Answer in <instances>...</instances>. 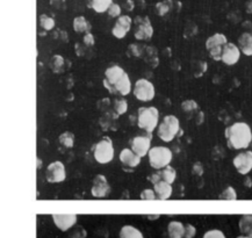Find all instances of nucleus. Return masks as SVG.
<instances>
[{"label": "nucleus", "instance_id": "obj_3", "mask_svg": "<svg viewBox=\"0 0 252 238\" xmlns=\"http://www.w3.org/2000/svg\"><path fill=\"white\" fill-rule=\"evenodd\" d=\"M180 130V122L174 115H166L157 127V135L163 142H172Z\"/></svg>", "mask_w": 252, "mask_h": 238}, {"label": "nucleus", "instance_id": "obj_22", "mask_svg": "<svg viewBox=\"0 0 252 238\" xmlns=\"http://www.w3.org/2000/svg\"><path fill=\"white\" fill-rule=\"evenodd\" d=\"M72 26L73 30L77 33H87V31L91 30V24L84 17H77L73 19Z\"/></svg>", "mask_w": 252, "mask_h": 238}, {"label": "nucleus", "instance_id": "obj_35", "mask_svg": "<svg viewBox=\"0 0 252 238\" xmlns=\"http://www.w3.org/2000/svg\"><path fill=\"white\" fill-rule=\"evenodd\" d=\"M116 22H118V24H120L122 27H125L128 31H130L131 25H132V20L130 17H128V15H120Z\"/></svg>", "mask_w": 252, "mask_h": 238}, {"label": "nucleus", "instance_id": "obj_25", "mask_svg": "<svg viewBox=\"0 0 252 238\" xmlns=\"http://www.w3.org/2000/svg\"><path fill=\"white\" fill-rule=\"evenodd\" d=\"M159 172H160L161 180L169 182V184H173L174 180H176V178H177L176 170H174L173 167L170 166V165H167V166L164 167V169L159 170Z\"/></svg>", "mask_w": 252, "mask_h": 238}, {"label": "nucleus", "instance_id": "obj_8", "mask_svg": "<svg viewBox=\"0 0 252 238\" xmlns=\"http://www.w3.org/2000/svg\"><path fill=\"white\" fill-rule=\"evenodd\" d=\"M151 142H153V133L136 136L130 141L131 150L141 158H143L144 156H148V152L151 149Z\"/></svg>", "mask_w": 252, "mask_h": 238}, {"label": "nucleus", "instance_id": "obj_12", "mask_svg": "<svg viewBox=\"0 0 252 238\" xmlns=\"http://www.w3.org/2000/svg\"><path fill=\"white\" fill-rule=\"evenodd\" d=\"M91 193L94 198L101 199L106 198L111 193V186L108 184V180L103 175H98L93 179Z\"/></svg>", "mask_w": 252, "mask_h": 238}, {"label": "nucleus", "instance_id": "obj_15", "mask_svg": "<svg viewBox=\"0 0 252 238\" xmlns=\"http://www.w3.org/2000/svg\"><path fill=\"white\" fill-rule=\"evenodd\" d=\"M119 159H120V162L124 164L126 167H129V169H135V167H137L138 165H140L142 158L140 156H137L131 149L126 148V149L121 151L120 155H119Z\"/></svg>", "mask_w": 252, "mask_h": 238}, {"label": "nucleus", "instance_id": "obj_45", "mask_svg": "<svg viewBox=\"0 0 252 238\" xmlns=\"http://www.w3.org/2000/svg\"><path fill=\"white\" fill-rule=\"evenodd\" d=\"M148 179L150 180L151 182H153V184L155 185L156 184V182H158V181H160L161 180V178H160V172H159V170H157V172H154L153 175H151L150 177H148Z\"/></svg>", "mask_w": 252, "mask_h": 238}, {"label": "nucleus", "instance_id": "obj_52", "mask_svg": "<svg viewBox=\"0 0 252 238\" xmlns=\"http://www.w3.org/2000/svg\"><path fill=\"white\" fill-rule=\"evenodd\" d=\"M237 238H250L249 236H240V237H237Z\"/></svg>", "mask_w": 252, "mask_h": 238}, {"label": "nucleus", "instance_id": "obj_29", "mask_svg": "<svg viewBox=\"0 0 252 238\" xmlns=\"http://www.w3.org/2000/svg\"><path fill=\"white\" fill-rule=\"evenodd\" d=\"M40 26L46 31H50L55 28V20L49 15L42 14L40 17Z\"/></svg>", "mask_w": 252, "mask_h": 238}, {"label": "nucleus", "instance_id": "obj_20", "mask_svg": "<svg viewBox=\"0 0 252 238\" xmlns=\"http://www.w3.org/2000/svg\"><path fill=\"white\" fill-rule=\"evenodd\" d=\"M167 233H169V238H183L184 233H185V226L182 222L172 221L167 227Z\"/></svg>", "mask_w": 252, "mask_h": 238}, {"label": "nucleus", "instance_id": "obj_32", "mask_svg": "<svg viewBox=\"0 0 252 238\" xmlns=\"http://www.w3.org/2000/svg\"><path fill=\"white\" fill-rule=\"evenodd\" d=\"M128 33H129V31L126 30L125 27H122L120 24L115 22V26L113 27V30H112L113 36L119 38V40H122V38L126 37V35H127Z\"/></svg>", "mask_w": 252, "mask_h": 238}, {"label": "nucleus", "instance_id": "obj_2", "mask_svg": "<svg viewBox=\"0 0 252 238\" xmlns=\"http://www.w3.org/2000/svg\"><path fill=\"white\" fill-rule=\"evenodd\" d=\"M159 122V112L156 107H140L137 112V125L145 133H154Z\"/></svg>", "mask_w": 252, "mask_h": 238}, {"label": "nucleus", "instance_id": "obj_51", "mask_svg": "<svg viewBox=\"0 0 252 238\" xmlns=\"http://www.w3.org/2000/svg\"><path fill=\"white\" fill-rule=\"evenodd\" d=\"M248 236L249 237H250V238H252V229L250 230V231H249V234H248Z\"/></svg>", "mask_w": 252, "mask_h": 238}, {"label": "nucleus", "instance_id": "obj_43", "mask_svg": "<svg viewBox=\"0 0 252 238\" xmlns=\"http://www.w3.org/2000/svg\"><path fill=\"white\" fill-rule=\"evenodd\" d=\"M196 234L195 227H193L192 224H186L185 226V233H184L183 238H193Z\"/></svg>", "mask_w": 252, "mask_h": 238}, {"label": "nucleus", "instance_id": "obj_5", "mask_svg": "<svg viewBox=\"0 0 252 238\" xmlns=\"http://www.w3.org/2000/svg\"><path fill=\"white\" fill-rule=\"evenodd\" d=\"M115 151L112 140L108 136L103 137L93 148V157L99 164H107L114 158Z\"/></svg>", "mask_w": 252, "mask_h": 238}, {"label": "nucleus", "instance_id": "obj_10", "mask_svg": "<svg viewBox=\"0 0 252 238\" xmlns=\"http://www.w3.org/2000/svg\"><path fill=\"white\" fill-rule=\"evenodd\" d=\"M127 75V72L119 65H113L109 66L108 69H106L105 71V78H103V86L108 89L109 93L112 92V89L114 86L118 84L124 77Z\"/></svg>", "mask_w": 252, "mask_h": 238}, {"label": "nucleus", "instance_id": "obj_28", "mask_svg": "<svg viewBox=\"0 0 252 238\" xmlns=\"http://www.w3.org/2000/svg\"><path fill=\"white\" fill-rule=\"evenodd\" d=\"M113 111L115 112L116 114L120 117V115H124L127 113L128 111V102L126 99L120 98V99H115L114 100V109Z\"/></svg>", "mask_w": 252, "mask_h": 238}, {"label": "nucleus", "instance_id": "obj_50", "mask_svg": "<svg viewBox=\"0 0 252 238\" xmlns=\"http://www.w3.org/2000/svg\"><path fill=\"white\" fill-rule=\"evenodd\" d=\"M247 12L248 13H252V0L247 5Z\"/></svg>", "mask_w": 252, "mask_h": 238}, {"label": "nucleus", "instance_id": "obj_26", "mask_svg": "<svg viewBox=\"0 0 252 238\" xmlns=\"http://www.w3.org/2000/svg\"><path fill=\"white\" fill-rule=\"evenodd\" d=\"M58 141H60V143L64 148L71 149V148H73V146H75V135L71 133V131H64V133L60 135Z\"/></svg>", "mask_w": 252, "mask_h": 238}, {"label": "nucleus", "instance_id": "obj_49", "mask_svg": "<svg viewBox=\"0 0 252 238\" xmlns=\"http://www.w3.org/2000/svg\"><path fill=\"white\" fill-rule=\"evenodd\" d=\"M41 167H42V159H40V158H38V157H37V158H36V169L40 170Z\"/></svg>", "mask_w": 252, "mask_h": 238}, {"label": "nucleus", "instance_id": "obj_46", "mask_svg": "<svg viewBox=\"0 0 252 238\" xmlns=\"http://www.w3.org/2000/svg\"><path fill=\"white\" fill-rule=\"evenodd\" d=\"M79 235H85V236H86V231L84 230L82 227H79L78 230H76L75 233L72 234V236H71V238H83V237H79Z\"/></svg>", "mask_w": 252, "mask_h": 238}, {"label": "nucleus", "instance_id": "obj_19", "mask_svg": "<svg viewBox=\"0 0 252 238\" xmlns=\"http://www.w3.org/2000/svg\"><path fill=\"white\" fill-rule=\"evenodd\" d=\"M66 63H67V60H64L61 55H54L50 60L49 67L54 73H62L64 71H67V70L70 69L69 66H66Z\"/></svg>", "mask_w": 252, "mask_h": 238}, {"label": "nucleus", "instance_id": "obj_9", "mask_svg": "<svg viewBox=\"0 0 252 238\" xmlns=\"http://www.w3.org/2000/svg\"><path fill=\"white\" fill-rule=\"evenodd\" d=\"M46 178L50 184H58V182L64 181L66 179L65 165L60 160L50 163L47 167Z\"/></svg>", "mask_w": 252, "mask_h": 238}, {"label": "nucleus", "instance_id": "obj_23", "mask_svg": "<svg viewBox=\"0 0 252 238\" xmlns=\"http://www.w3.org/2000/svg\"><path fill=\"white\" fill-rule=\"evenodd\" d=\"M112 4L113 0H89V6L94 9L96 13L107 12Z\"/></svg>", "mask_w": 252, "mask_h": 238}, {"label": "nucleus", "instance_id": "obj_47", "mask_svg": "<svg viewBox=\"0 0 252 238\" xmlns=\"http://www.w3.org/2000/svg\"><path fill=\"white\" fill-rule=\"evenodd\" d=\"M125 9H126V11H128V12L132 11V9H134V2H132L131 0H127V1H126V4H125Z\"/></svg>", "mask_w": 252, "mask_h": 238}, {"label": "nucleus", "instance_id": "obj_11", "mask_svg": "<svg viewBox=\"0 0 252 238\" xmlns=\"http://www.w3.org/2000/svg\"><path fill=\"white\" fill-rule=\"evenodd\" d=\"M232 164L240 175H248L252 170V151H242L235 157Z\"/></svg>", "mask_w": 252, "mask_h": 238}, {"label": "nucleus", "instance_id": "obj_33", "mask_svg": "<svg viewBox=\"0 0 252 238\" xmlns=\"http://www.w3.org/2000/svg\"><path fill=\"white\" fill-rule=\"evenodd\" d=\"M199 108L198 104L194 100H192V99H189V100H185L182 104V109L185 113H192V112L196 111V109Z\"/></svg>", "mask_w": 252, "mask_h": 238}, {"label": "nucleus", "instance_id": "obj_31", "mask_svg": "<svg viewBox=\"0 0 252 238\" xmlns=\"http://www.w3.org/2000/svg\"><path fill=\"white\" fill-rule=\"evenodd\" d=\"M219 199H221V200H237V192L234 187L229 186L220 194Z\"/></svg>", "mask_w": 252, "mask_h": 238}, {"label": "nucleus", "instance_id": "obj_36", "mask_svg": "<svg viewBox=\"0 0 252 238\" xmlns=\"http://www.w3.org/2000/svg\"><path fill=\"white\" fill-rule=\"evenodd\" d=\"M222 49H223V46L215 47V48H212V49H209L208 53H209V56H211V59L216 60V62H220L222 57Z\"/></svg>", "mask_w": 252, "mask_h": 238}, {"label": "nucleus", "instance_id": "obj_40", "mask_svg": "<svg viewBox=\"0 0 252 238\" xmlns=\"http://www.w3.org/2000/svg\"><path fill=\"white\" fill-rule=\"evenodd\" d=\"M83 42L84 44L87 47H93L95 44V38L93 36V34H91V31H87V33H84L83 36Z\"/></svg>", "mask_w": 252, "mask_h": 238}, {"label": "nucleus", "instance_id": "obj_13", "mask_svg": "<svg viewBox=\"0 0 252 238\" xmlns=\"http://www.w3.org/2000/svg\"><path fill=\"white\" fill-rule=\"evenodd\" d=\"M241 54L242 53L238 46L227 42L223 46V49H222L221 62H223L225 65H235L240 60Z\"/></svg>", "mask_w": 252, "mask_h": 238}, {"label": "nucleus", "instance_id": "obj_37", "mask_svg": "<svg viewBox=\"0 0 252 238\" xmlns=\"http://www.w3.org/2000/svg\"><path fill=\"white\" fill-rule=\"evenodd\" d=\"M140 198L142 200H156L157 199L156 193H155L154 189H150V188L143 189V191L141 192Z\"/></svg>", "mask_w": 252, "mask_h": 238}, {"label": "nucleus", "instance_id": "obj_24", "mask_svg": "<svg viewBox=\"0 0 252 238\" xmlns=\"http://www.w3.org/2000/svg\"><path fill=\"white\" fill-rule=\"evenodd\" d=\"M120 238H144L143 234L132 226H125L120 230Z\"/></svg>", "mask_w": 252, "mask_h": 238}, {"label": "nucleus", "instance_id": "obj_4", "mask_svg": "<svg viewBox=\"0 0 252 238\" xmlns=\"http://www.w3.org/2000/svg\"><path fill=\"white\" fill-rule=\"evenodd\" d=\"M148 158L153 169L161 170L170 165V163L172 162L173 153L166 147H153L148 152Z\"/></svg>", "mask_w": 252, "mask_h": 238}, {"label": "nucleus", "instance_id": "obj_17", "mask_svg": "<svg viewBox=\"0 0 252 238\" xmlns=\"http://www.w3.org/2000/svg\"><path fill=\"white\" fill-rule=\"evenodd\" d=\"M238 48L245 56H252V30L241 35L238 38Z\"/></svg>", "mask_w": 252, "mask_h": 238}, {"label": "nucleus", "instance_id": "obj_30", "mask_svg": "<svg viewBox=\"0 0 252 238\" xmlns=\"http://www.w3.org/2000/svg\"><path fill=\"white\" fill-rule=\"evenodd\" d=\"M144 46H140L137 43L129 44L127 48V55L128 57H142V53H143Z\"/></svg>", "mask_w": 252, "mask_h": 238}, {"label": "nucleus", "instance_id": "obj_42", "mask_svg": "<svg viewBox=\"0 0 252 238\" xmlns=\"http://www.w3.org/2000/svg\"><path fill=\"white\" fill-rule=\"evenodd\" d=\"M96 106H98L99 111H101V112H107L108 107H109V106H111V101H109L108 98L100 99V100L98 101V104H96Z\"/></svg>", "mask_w": 252, "mask_h": 238}, {"label": "nucleus", "instance_id": "obj_1", "mask_svg": "<svg viewBox=\"0 0 252 238\" xmlns=\"http://www.w3.org/2000/svg\"><path fill=\"white\" fill-rule=\"evenodd\" d=\"M224 136L228 147L234 150H243L252 142V131L250 125L245 122H236L225 129Z\"/></svg>", "mask_w": 252, "mask_h": 238}, {"label": "nucleus", "instance_id": "obj_34", "mask_svg": "<svg viewBox=\"0 0 252 238\" xmlns=\"http://www.w3.org/2000/svg\"><path fill=\"white\" fill-rule=\"evenodd\" d=\"M171 4H172V1H171V0H167V1L159 2V4H157V5H156L157 14H159V15L166 14V13L170 11Z\"/></svg>", "mask_w": 252, "mask_h": 238}, {"label": "nucleus", "instance_id": "obj_38", "mask_svg": "<svg viewBox=\"0 0 252 238\" xmlns=\"http://www.w3.org/2000/svg\"><path fill=\"white\" fill-rule=\"evenodd\" d=\"M196 64V70H193L194 71V77H196V78H199V77H201L203 73L206 72L207 70V63L202 62V60H198V62H195Z\"/></svg>", "mask_w": 252, "mask_h": 238}, {"label": "nucleus", "instance_id": "obj_41", "mask_svg": "<svg viewBox=\"0 0 252 238\" xmlns=\"http://www.w3.org/2000/svg\"><path fill=\"white\" fill-rule=\"evenodd\" d=\"M202 238H227L224 236V234L222 233L221 230H209L207 231V233L203 235Z\"/></svg>", "mask_w": 252, "mask_h": 238}, {"label": "nucleus", "instance_id": "obj_7", "mask_svg": "<svg viewBox=\"0 0 252 238\" xmlns=\"http://www.w3.org/2000/svg\"><path fill=\"white\" fill-rule=\"evenodd\" d=\"M134 24V35L136 40L140 41H148L153 37L154 35V28L153 25H151V21L149 18L144 17H136L135 20L132 21Z\"/></svg>", "mask_w": 252, "mask_h": 238}, {"label": "nucleus", "instance_id": "obj_18", "mask_svg": "<svg viewBox=\"0 0 252 238\" xmlns=\"http://www.w3.org/2000/svg\"><path fill=\"white\" fill-rule=\"evenodd\" d=\"M119 115L115 113L114 111L113 112H105L101 118H100L99 123L100 127L102 128V130H113L116 129V125H114V123L118 120Z\"/></svg>", "mask_w": 252, "mask_h": 238}, {"label": "nucleus", "instance_id": "obj_16", "mask_svg": "<svg viewBox=\"0 0 252 238\" xmlns=\"http://www.w3.org/2000/svg\"><path fill=\"white\" fill-rule=\"evenodd\" d=\"M154 191L156 193L158 200H167L172 195L173 187L172 184H169V182L164 181V180H160V181H158L154 185Z\"/></svg>", "mask_w": 252, "mask_h": 238}, {"label": "nucleus", "instance_id": "obj_39", "mask_svg": "<svg viewBox=\"0 0 252 238\" xmlns=\"http://www.w3.org/2000/svg\"><path fill=\"white\" fill-rule=\"evenodd\" d=\"M107 13L111 18H119L121 15V7L118 4H112L109 6Z\"/></svg>", "mask_w": 252, "mask_h": 238}, {"label": "nucleus", "instance_id": "obj_6", "mask_svg": "<svg viewBox=\"0 0 252 238\" xmlns=\"http://www.w3.org/2000/svg\"><path fill=\"white\" fill-rule=\"evenodd\" d=\"M132 92H134L135 98H136L137 100L143 101V102L151 101L155 98V94H156L154 84L151 83L150 80L145 78L138 79L137 82L135 83Z\"/></svg>", "mask_w": 252, "mask_h": 238}, {"label": "nucleus", "instance_id": "obj_21", "mask_svg": "<svg viewBox=\"0 0 252 238\" xmlns=\"http://www.w3.org/2000/svg\"><path fill=\"white\" fill-rule=\"evenodd\" d=\"M227 42H228V40H227V37H225V35L221 34V33H216L214 35H212L211 37L207 38L206 49L209 50V49H212V48H215V47H222V46H224Z\"/></svg>", "mask_w": 252, "mask_h": 238}, {"label": "nucleus", "instance_id": "obj_27", "mask_svg": "<svg viewBox=\"0 0 252 238\" xmlns=\"http://www.w3.org/2000/svg\"><path fill=\"white\" fill-rule=\"evenodd\" d=\"M242 234L248 235L249 231L252 229V215H243L238 223Z\"/></svg>", "mask_w": 252, "mask_h": 238}, {"label": "nucleus", "instance_id": "obj_44", "mask_svg": "<svg viewBox=\"0 0 252 238\" xmlns=\"http://www.w3.org/2000/svg\"><path fill=\"white\" fill-rule=\"evenodd\" d=\"M192 172H193V175H195V176H201L202 173H203V166H202V164L199 163V162L195 163L194 165H193Z\"/></svg>", "mask_w": 252, "mask_h": 238}, {"label": "nucleus", "instance_id": "obj_48", "mask_svg": "<svg viewBox=\"0 0 252 238\" xmlns=\"http://www.w3.org/2000/svg\"><path fill=\"white\" fill-rule=\"evenodd\" d=\"M149 220H158L160 217V215H148L147 216Z\"/></svg>", "mask_w": 252, "mask_h": 238}, {"label": "nucleus", "instance_id": "obj_14", "mask_svg": "<svg viewBox=\"0 0 252 238\" xmlns=\"http://www.w3.org/2000/svg\"><path fill=\"white\" fill-rule=\"evenodd\" d=\"M77 215L75 214H54L53 221L61 231H67L77 223Z\"/></svg>", "mask_w": 252, "mask_h": 238}]
</instances>
